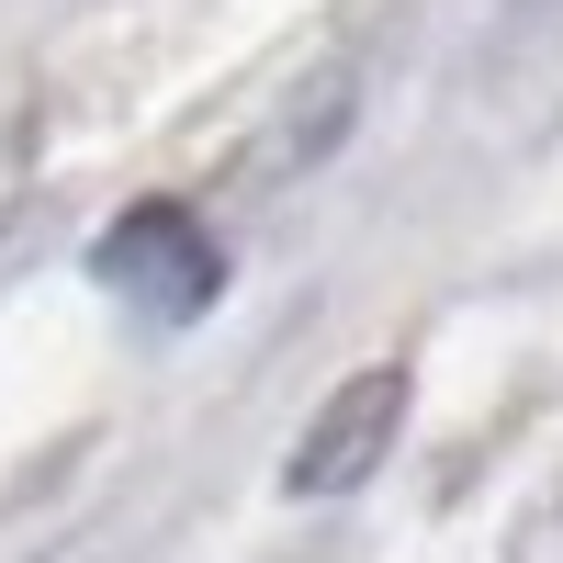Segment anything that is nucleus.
Instances as JSON below:
<instances>
[{
    "label": "nucleus",
    "instance_id": "f257e3e1",
    "mask_svg": "<svg viewBox=\"0 0 563 563\" xmlns=\"http://www.w3.org/2000/svg\"><path fill=\"white\" fill-rule=\"evenodd\" d=\"M90 282H102L113 305L158 316V327H192L225 294V238L192 203H124L102 238H90Z\"/></svg>",
    "mask_w": 563,
    "mask_h": 563
},
{
    "label": "nucleus",
    "instance_id": "f03ea898",
    "mask_svg": "<svg viewBox=\"0 0 563 563\" xmlns=\"http://www.w3.org/2000/svg\"><path fill=\"white\" fill-rule=\"evenodd\" d=\"M395 429H406V361H361L350 384L305 417L294 462H282V496H350V485H372L384 451H395Z\"/></svg>",
    "mask_w": 563,
    "mask_h": 563
}]
</instances>
